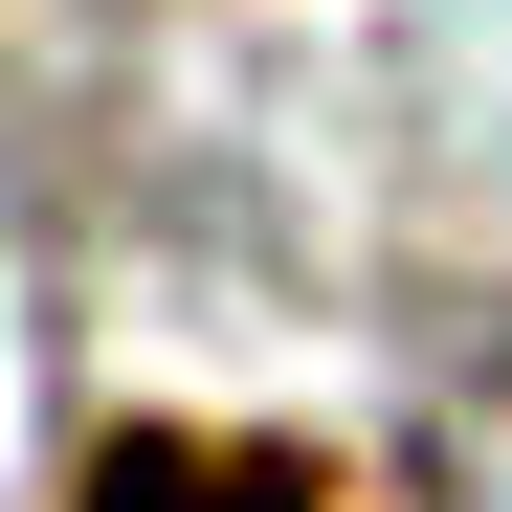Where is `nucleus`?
<instances>
[{
    "label": "nucleus",
    "mask_w": 512,
    "mask_h": 512,
    "mask_svg": "<svg viewBox=\"0 0 512 512\" xmlns=\"http://www.w3.org/2000/svg\"><path fill=\"white\" fill-rule=\"evenodd\" d=\"M90 512H334V490L268 468V446H201V423H134V446L90 468Z\"/></svg>",
    "instance_id": "f257e3e1"
}]
</instances>
